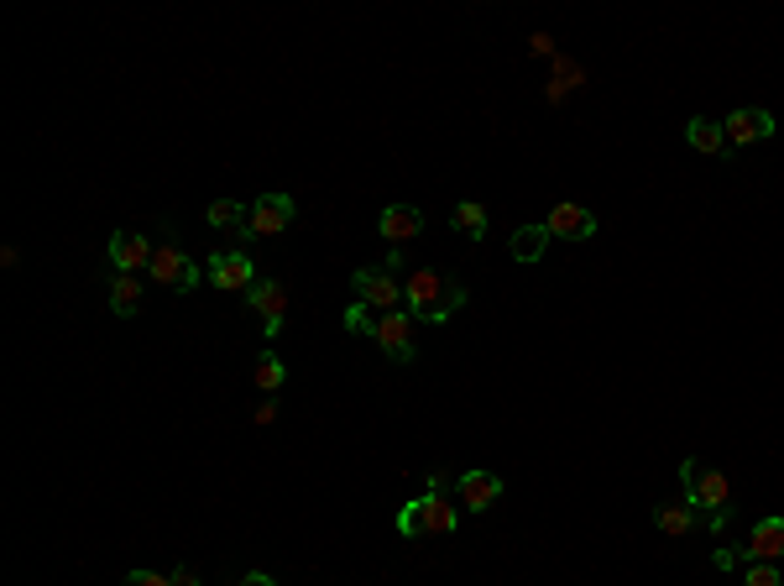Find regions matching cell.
Returning a JSON list of instances; mask_svg holds the SVG:
<instances>
[{
    "instance_id": "15",
    "label": "cell",
    "mask_w": 784,
    "mask_h": 586,
    "mask_svg": "<svg viewBox=\"0 0 784 586\" xmlns=\"http://www.w3.org/2000/svg\"><path fill=\"white\" fill-rule=\"evenodd\" d=\"M377 231H383V242H393V246L414 242V236H423V210L419 204H387L383 215H377Z\"/></svg>"
},
{
    "instance_id": "5",
    "label": "cell",
    "mask_w": 784,
    "mask_h": 586,
    "mask_svg": "<svg viewBox=\"0 0 784 586\" xmlns=\"http://www.w3.org/2000/svg\"><path fill=\"white\" fill-rule=\"evenodd\" d=\"M147 278L158 288H168V294H189V288H200V267L189 263V252H179V242H162L158 252H152V267H147Z\"/></svg>"
},
{
    "instance_id": "18",
    "label": "cell",
    "mask_w": 784,
    "mask_h": 586,
    "mask_svg": "<svg viewBox=\"0 0 784 586\" xmlns=\"http://www.w3.org/2000/svg\"><path fill=\"white\" fill-rule=\"evenodd\" d=\"M110 309H116L121 320L141 315V278L137 273H116V278H110Z\"/></svg>"
},
{
    "instance_id": "19",
    "label": "cell",
    "mask_w": 784,
    "mask_h": 586,
    "mask_svg": "<svg viewBox=\"0 0 784 586\" xmlns=\"http://www.w3.org/2000/svg\"><path fill=\"white\" fill-rule=\"evenodd\" d=\"M549 242H555V236L544 231V221L539 225H518V231H513V242H507V252H513L518 263H539Z\"/></svg>"
},
{
    "instance_id": "3",
    "label": "cell",
    "mask_w": 784,
    "mask_h": 586,
    "mask_svg": "<svg viewBox=\"0 0 784 586\" xmlns=\"http://www.w3.org/2000/svg\"><path fill=\"white\" fill-rule=\"evenodd\" d=\"M455 529H461V508L450 503V492H423L398 513L402 540H444Z\"/></svg>"
},
{
    "instance_id": "13",
    "label": "cell",
    "mask_w": 784,
    "mask_h": 586,
    "mask_svg": "<svg viewBox=\"0 0 784 586\" xmlns=\"http://www.w3.org/2000/svg\"><path fill=\"white\" fill-rule=\"evenodd\" d=\"M743 561H769V566H780L784 561V519L780 513H769V519H759V524L748 529Z\"/></svg>"
},
{
    "instance_id": "24",
    "label": "cell",
    "mask_w": 784,
    "mask_h": 586,
    "mask_svg": "<svg viewBox=\"0 0 784 586\" xmlns=\"http://www.w3.org/2000/svg\"><path fill=\"white\" fill-rule=\"evenodd\" d=\"M246 210H251V204H236V200H215L210 204V225H236V231H241V221H246Z\"/></svg>"
},
{
    "instance_id": "25",
    "label": "cell",
    "mask_w": 784,
    "mask_h": 586,
    "mask_svg": "<svg viewBox=\"0 0 784 586\" xmlns=\"http://www.w3.org/2000/svg\"><path fill=\"white\" fill-rule=\"evenodd\" d=\"M345 330H351V335H372V330H377V309L351 303V309H345Z\"/></svg>"
},
{
    "instance_id": "9",
    "label": "cell",
    "mask_w": 784,
    "mask_h": 586,
    "mask_svg": "<svg viewBox=\"0 0 784 586\" xmlns=\"http://www.w3.org/2000/svg\"><path fill=\"white\" fill-rule=\"evenodd\" d=\"M544 231L560 236V242H586V236H597V215L576 200H560L549 215H544Z\"/></svg>"
},
{
    "instance_id": "30",
    "label": "cell",
    "mask_w": 784,
    "mask_h": 586,
    "mask_svg": "<svg viewBox=\"0 0 784 586\" xmlns=\"http://www.w3.org/2000/svg\"><path fill=\"white\" fill-rule=\"evenodd\" d=\"M241 586H278V582H272L267 571H251V576H241Z\"/></svg>"
},
{
    "instance_id": "12",
    "label": "cell",
    "mask_w": 784,
    "mask_h": 586,
    "mask_svg": "<svg viewBox=\"0 0 784 586\" xmlns=\"http://www.w3.org/2000/svg\"><path fill=\"white\" fill-rule=\"evenodd\" d=\"M497 498H503V477H492V471H461L455 477V503L465 513H486Z\"/></svg>"
},
{
    "instance_id": "7",
    "label": "cell",
    "mask_w": 784,
    "mask_h": 586,
    "mask_svg": "<svg viewBox=\"0 0 784 586\" xmlns=\"http://www.w3.org/2000/svg\"><path fill=\"white\" fill-rule=\"evenodd\" d=\"M204 284H215L221 294H246L257 284V267H251V252H215L204 263Z\"/></svg>"
},
{
    "instance_id": "22",
    "label": "cell",
    "mask_w": 784,
    "mask_h": 586,
    "mask_svg": "<svg viewBox=\"0 0 784 586\" xmlns=\"http://www.w3.org/2000/svg\"><path fill=\"white\" fill-rule=\"evenodd\" d=\"M581 79H586V68H581V63L555 58V84H549V100H565L570 89H581Z\"/></svg>"
},
{
    "instance_id": "27",
    "label": "cell",
    "mask_w": 784,
    "mask_h": 586,
    "mask_svg": "<svg viewBox=\"0 0 784 586\" xmlns=\"http://www.w3.org/2000/svg\"><path fill=\"white\" fill-rule=\"evenodd\" d=\"M272 419H278V398H261L257 414H251V425H272Z\"/></svg>"
},
{
    "instance_id": "11",
    "label": "cell",
    "mask_w": 784,
    "mask_h": 586,
    "mask_svg": "<svg viewBox=\"0 0 784 586\" xmlns=\"http://www.w3.org/2000/svg\"><path fill=\"white\" fill-rule=\"evenodd\" d=\"M408 309H393V315H377V330H372V341L383 345L393 362H414L419 351H414V330H408Z\"/></svg>"
},
{
    "instance_id": "29",
    "label": "cell",
    "mask_w": 784,
    "mask_h": 586,
    "mask_svg": "<svg viewBox=\"0 0 784 586\" xmlns=\"http://www.w3.org/2000/svg\"><path fill=\"white\" fill-rule=\"evenodd\" d=\"M173 586H200V576H194L189 566H179V571H173Z\"/></svg>"
},
{
    "instance_id": "6",
    "label": "cell",
    "mask_w": 784,
    "mask_h": 586,
    "mask_svg": "<svg viewBox=\"0 0 784 586\" xmlns=\"http://www.w3.org/2000/svg\"><path fill=\"white\" fill-rule=\"evenodd\" d=\"M351 288H356V303L377 309V315L402 309V284H398V273H387V267H356V273H351Z\"/></svg>"
},
{
    "instance_id": "16",
    "label": "cell",
    "mask_w": 784,
    "mask_h": 586,
    "mask_svg": "<svg viewBox=\"0 0 784 586\" xmlns=\"http://www.w3.org/2000/svg\"><path fill=\"white\" fill-rule=\"evenodd\" d=\"M685 142L696 147V152H706V158H717V152H727V131H722V121L696 116V121L685 126Z\"/></svg>"
},
{
    "instance_id": "4",
    "label": "cell",
    "mask_w": 784,
    "mask_h": 586,
    "mask_svg": "<svg viewBox=\"0 0 784 586\" xmlns=\"http://www.w3.org/2000/svg\"><path fill=\"white\" fill-rule=\"evenodd\" d=\"M293 221H299L293 194H261V200L246 210V221H241V246L261 242V236H282Z\"/></svg>"
},
{
    "instance_id": "23",
    "label": "cell",
    "mask_w": 784,
    "mask_h": 586,
    "mask_svg": "<svg viewBox=\"0 0 784 586\" xmlns=\"http://www.w3.org/2000/svg\"><path fill=\"white\" fill-rule=\"evenodd\" d=\"M743 586H784V571L769 561H743Z\"/></svg>"
},
{
    "instance_id": "2",
    "label": "cell",
    "mask_w": 784,
    "mask_h": 586,
    "mask_svg": "<svg viewBox=\"0 0 784 586\" xmlns=\"http://www.w3.org/2000/svg\"><path fill=\"white\" fill-rule=\"evenodd\" d=\"M465 299H471L465 284L444 278V273H434V267H414V273L402 278V309L423 324H444L455 309H465Z\"/></svg>"
},
{
    "instance_id": "14",
    "label": "cell",
    "mask_w": 784,
    "mask_h": 586,
    "mask_svg": "<svg viewBox=\"0 0 784 586\" xmlns=\"http://www.w3.org/2000/svg\"><path fill=\"white\" fill-rule=\"evenodd\" d=\"M152 252H158V246L147 242V236H137V231H110V267H116V273H147V267H152Z\"/></svg>"
},
{
    "instance_id": "8",
    "label": "cell",
    "mask_w": 784,
    "mask_h": 586,
    "mask_svg": "<svg viewBox=\"0 0 784 586\" xmlns=\"http://www.w3.org/2000/svg\"><path fill=\"white\" fill-rule=\"evenodd\" d=\"M241 299L261 315V330H267V341H272V335H282V315H288V288H282L278 278H257V284L246 288Z\"/></svg>"
},
{
    "instance_id": "21",
    "label": "cell",
    "mask_w": 784,
    "mask_h": 586,
    "mask_svg": "<svg viewBox=\"0 0 784 586\" xmlns=\"http://www.w3.org/2000/svg\"><path fill=\"white\" fill-rule=\"evenodd\" d=\"M450 225L461 231L465 242H482L486 236V204H476V200H461L455 210H450Z\"/></svg>"
},
{
    "instance_id": "1",
    "label": "cell",
    "mask_w": 784,
    "mask_h": 586,
    "mask_svg": "<svg viewBox=\"0 0 784 586\" xmlns=\"http://www.w3.org/2000/svg\"><path fill=\"white\" fill-rule=\"evenodd\" d=\"M680 487H685V503L696 508V519H706L711 534H722L732 524V477L717 471V466H701L696 456L680 461Z\"/></svg>"
},
{
    "instance_id": "28",
    "label": "cell",
    "mask_w": 784,
    "mask_h": 586,
    "mask_svg": "<svg viewBox=\"0 0 784 586\" xmlns=\"http://www.w3.org/2000/svg\"><path fill=\"white\" fill-rule=\"evenodd\" d=\"M528 47H534L539 58H555V38H549V32H534V38H528Z\"/></svg>"
},
{
    "instance_id": "20",
    "label": "cell",
    "mask_w": 784,
    "mask_h": 586,
    "mask_svg": "<svg viewBox=\"0 0 784 586\" xmlns=\"http://www.w3.org/2000/svg\"><path fill=\"white\" fill-rule=\"evenodd\" d=\"M251 377H257V387L267 393V398H278V393H282V383H288V366H282V356L272 351V345L257 356V372H251Z\"/></svg>"
},
{
    "instance_id": "10",
    "label": "cell",
    "mask_w": 784,
    "mask_h": 586,
    "mask_svg": "<svg viewBox=\"0 0 784 586\" xmlns=\"http://www.w3.org/2000/svg\"><path fill=\"white\" fill-rule=\"evenodd\" d=\"M722 131H727V147L769 142V137H774V116H769L764 105H748V110H732V116H727Z\"/></svg>"
},
{
    "instance_id": "17",
    "label": "cell",
    "mask_w": 784,
    "mask_h": 586,
    "mask_svg": "<svg viewBox=\"0 0 784 586\" xmlns=\"http://www.w3.org/2000/svg\"><path fill=\"white\" fill-rule=\"evenodd\" d=\"M654 529L669 534V540H685V534L696 529V508L690 503H659L654 508Z\"/></svg>"
},
{
    "instance_id": "26",
    "label": "cell",
    "mask_w": 784,
    "mask_h": 586,
    "mask_svg": "<svg viewBox=\"0 0 784 586\" xmlns=\"http://www.w3.org/2000/svg\"><path fill=\"white\" fill-rule=\"evenodd\" d=\"M121 586H173V576H158V571H131Z\"/></svg>"
}]
</instances>
